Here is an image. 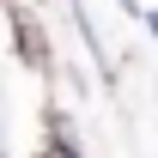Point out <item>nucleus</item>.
I'll return each mask as SVG.
<instances>
[{"label":"nucleus","mask_w":158,"mask_h":158,"mask_svg":"<svg viewBox=\"0 0 158 158\" xmlns=\"http://www.w3.org/2000/svg\"><path fill=\"white\" fill-rule=\"evenodd\" d=\"M12 49L24 55V67H43V73L55 67V61H49V43H43V24H37L31 6H12Z\"/></svg>","instance_id":"1"},{"label":"nucleus","mask_w":158,"mask_h":158,"mask_svg":"<svg viewBox=\"0 0 158 158\" xmlns=\"http://www.w3.org/2000/svg\"><path fill=\"white\" fill-rule=\"evenodd\" d=\"M43 146H49V158H85V146H79L67 110H49V122H43Z\"/></svg>","instance_id":"2"},{"label":"nucleus","mask_w":158,"mask_h":158,"mask_svg":"<svg viewBox=\"0 0 158 158\" xmlns=\"http://www.w3.org/2000/svg\"><path fill=\"white\" fill-rule=\"evenodd\" d=\"M122 12H128V19H146V6H140V0H116Z\"/></svg>","instance_id":"3"},{"label":"nucleus","mask_w":158,"mask_h":158,"mask_svg":"<svg viewBox=\"0 0 158 158\" xmlns=\"http://www.w3.org/2000/svg\"><path fill=\"white\" fill-rule=\"evenodd\" d=\"M140 24H146V31H152V43H158V6H146V19H140Z\"/></svg>","instance_id":"4"}]
</instances>
